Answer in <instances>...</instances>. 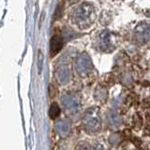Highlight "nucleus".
Wrapping results in <instances>:
<instances>
[{
  "label": "nucleus",
  "instance_id": "nucleus-11",
  "mask_svg": "<svg viewBox=\"0 0 150 150\" xmlns=\"http://www.w3.org/2000/svg\"><path fill=\"white\" fill-rule=\"evenodd\" d=\"M109 141L112 145H117L120 143V137H119V135H117V134L112 135Z\"/></svg>",
  "mask_w": 150,
  "mask_h": 150
},
{
  "label": "nucleus",
  "instance_id": "nucleus-10",
  "mask_svg": "<svg viewBox=\"0 0 150 150\" xmlns=\"http://www.w3.org/2000/svg\"><path fill=\"white\" fill-rule=\"evenodd\" d=\"M60 115V107L57 103H53L49 109V116L52 119L56 118Z\"/></svg>",
  "mask_w": 150,
  "mask_h": 150
},
{
  "label": "nucleus",
  "instance_id": "nucleus-6",
  "mask_svg": "<svg viewBox=\"0 0 150 150\" xmlns=\"http://www.w3.org/2000/svg\"><path fill=\"white\" fill-rule=\"evenodd\" d=\"M56 79H57V82L62 84V86H65L69 83L70 79H71V73H70L69 69L68 68H61L57 70L56 72Z\"/></svg>",
  "mask_w": 150,
  "mask_h": 150
},
{
  "label": "nucleus",
  "instance_id": "nucleus-9",
  "mask_svg": "<svg viewBox=\"0 0 150 150\" xmlns=\"http://www.w3.org/2000/svg\"><path fill=\"white\" fill-rule=\"evenodd\" d=\"M107 96H108L107 91L104 88H98L95 92V98H96V100L98 101L104 102L105 100L107 98Z\"/></svg>",
  "mask_w": 150,
  "mask_h": 150
},
{
  "label": "nucleus",
  "instance_id": "nucleus-8",
  "mask_svg": "<svg viewBox=\"0 0 150 150\" xmlns=\"http://www.w3.org/2000/svg\"><path fill=\"white\" fill-rule=\"evenodd\" d=\"M108 123L112 128H118L122 125V117L115 111H112L108 114Z\"/></svg>",
  "mask_w": 150,
  "mask_h": 150
},
{
  "label": "nucleus",
  "instance_id": "nucleus-2",
  "mask_svg": "<svg viewBox=\"0 0 150 150\" xmlns=\"http://www.w3.org/2000/svg\"><path fill=\"white\" fill-rule=\"evenodd\" d=\"M61 103L66 112L69 114H76L81 109V102L77 95L72 93H67L61 98Z\"/></svg>",
  "mask_w": 150,
  "mask_h": 150
},
{
  "label": "nucleus",
  "instance_id": "nucleus-4",
  "mask_svg": "<svg viewBox=\"0 0 150 150\" xmlns=\"http://www.w3.org/2000/svg\"><path fill=\"white\" fill-rule=\"evenodd\" d=\"M55 129L57 134L62 138H66L71 131V126L69 122L66 120H60L55 124Z\"/></svg>",
  "mask_w": 150,
  "mask_h": 150
},
{
  "label": "nucleus",
  "instance_id": "nucleus-7",
  "mask_svg": "<svg viewBox=\"0 0 150 150\" xmlns=\"http://www.w3.org/2000/svg\"><path fill=\"white\" fill-rule=\"evenodd\" d=\"M100 47L102 51L105 52H110L114 49V44H112L111 36L108 33H104L103 35H101L100 40Z\"/></svg>",
  "mask_w": 150,
  "mask_h": 150
},
{
  "label": "nucleus",
  "instance_id": "nucleus-3",
  "mask_svg": "<svg viewBox=\"0 0 150 150\" xmlns=\"http://www.w3.org/2000/svg\"><path fill=\"white\" fill-rule=\"evenodd\" d=\"M75 67H76V70L80 76L84 77L90 73L92 70L91 60L86 54H82L78 57Z\"/></svg>",
  "mask_w": 150,
  "mask_h": 150
},
{
  "label": "nucleus",
  "instance_id": "nucleus-1",
  "mask_svg": "<svg viewBox=\"0 0 150 150\" xmlns=\"http://www.w3.org/2000/svg\"><path fill=\"white\" fill-rule=\"evenodd\" d=\"M83 127L89 133H96L100 130L101 122L98 111L96 108H91L86 111L83 116Z\"/></svg>",
  "mask_w": 150,
  "mask_h": 150
},
{
  "label": "nucleus",
  "instance_id": "nucleus-14",
  "mask_svg": "<svg viewBox=\"0 0 150 150\" xmlns=\"http://www.w3.org/2000/svg\"><path fill=\"white\" fill-rule=\"evenodd\" d=\"M63 150H65V149H63Z\"/></svg>",
  "mask_w": 150,
  "mask_h": 150
},
{
  "label": "nucleus",
  "instance_id": "nucleus-12",
  "mask_svg": "<svg viewBox=\"0 0 150 150\" xmlns=\"http://www.w3.org/2000/svg\"><path fill=\"white\" fill-rule=\"evenodd\" d=\"M93 150H108L104 145L101 144H98L95 147L93 148Z\"/></svg>",
  "mask_w": 150,
  "mask_h": 150
},
{
  "label": "nucleus",
  "instance_id": "nucleus-5",
  "mask_svg": "<svg viewBox=\"0 0 150 150\" xmlns=\"http://www.w3.org/2000/svg\"><path fill=\"white\" fill-rule=\"evenodd\" d=\"M63 47V40L62 38L58 35H54L52 38L51 42H50V52L51 55L54 56L59 53V51L62 49Z\"/></svg>",
  "mask_w": 150,
  "mask_h": 150
},
{
  "label": "nucleus",
  "instance_id": "nucleus-13",
  "mask_svg": "<svg viewBox=\"0 0 150 150\" xmlns=\"http://www.w3.org/2000/svg\"><path fill=\"white\" fill-rule=\"evenodd\" d=\"M78 150H88V148L86 147V144H83L82 145H80V146L78 147Z\"/></svg>",
  "mask_w": 150,
  "mask_h": 150
}]
</instances>
